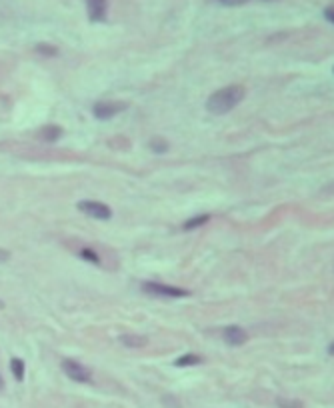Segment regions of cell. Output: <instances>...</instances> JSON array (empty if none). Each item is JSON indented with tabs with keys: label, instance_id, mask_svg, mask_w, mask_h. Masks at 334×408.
<instances>
[{
	"label": "cell",
	"instance_id": "8992f818",
	"mask_svg": "<svg viewBox=\"0 0 334 408\" xmlns=\"http://www.w3.org/2000/svg\"><path fill=\"white\" fill-rule=\"evenodd\" d=\"M86 12L92 22H102L106 20L108 12V0H86Z\"/></svg>",
	"mask_w": 334,
	"mask_h": 408
},
{
	"label": "cell",
	"instance_id": "e0dca14e",
	"mask_svg": "<svg viewBox=\"0 0 334 408\" xmlns=\"http://www.w3.org/2000/svg\"><path fill=\"white\" fill-rule=\"evenodd\" d=\"M218 2L224 4V6H240V4H246L250 0H218Z\"/></svg>",
	"mask_w": 334,
	"mask_h": 408
},
{
	"label": "cell",
	"instance_id": "ac0fdd59",
	"mask_svg": "<svg viewBox=\"0 0 334 408\" xmlns=\"http://www.w3.org/2000/svg\"><path fill=\"white\" fill-rule=\"evenodd\" d=\"M324 18L330 24H334V6H326L324 8Z\"/></svg>",
	"mask_w": 334,
	"mask_h": 408
},
{
	"label": "cell",
	"instance_id": "44dd1931",
	"mask_svg": "<svg viewBox=\"0 0 334 408\" xmlns=\"http://www.w3.org/2000/svg\"><path fill=\"white\" fill-rule=\"evenodd\" d=\"M2 386H4V380H2V376H0V390H2Z\"/></svg>",
	"mask_w": 334,
	"mask_h": 408
},
{
	"label": "cell",
	"instance_id": "9c48e42d",
	"mask_svg": "<svg viewBox=\"0 0 334 408\" xmlns=\"http://www.w3.org/2000/svg\"><path fill=\"white\" fill-rule=\"evenodd\" d=\"M120 344H124L126 348H142V346H146V338L140 334H122L118 338Z\"/></svg>",
	"mask_w": 334,
	"mask_h": 408
},
{
	"label": "cell",
	"instance_id": "4fadbf2b",
	"mask_svg": "<svg viewBox=\"0 0 334 408\" xmlns=\"http://www.w3.org/2000/svg\"><path fill=\"white\" fill-rule=\"evenodd\" d=\"M10 370L16 376V380H24V362L20 358H12L10 362Z\"/></svg>",
	"mask_w": 334,
	"mask_h": 408
},
{
	"label": "cell",
	"instance_id": "2e32d148",
	"mask_svg": "<svg viewBox=\"0 0 334 408\" xmlns=\"http://www.w3.org/2000/svg\"><path fill=\"white\" fill-rule=\"evenodd\" d=\"M36 50H38L40 54H44V56H54V54L58 52V50H56L54 46H46V44H38V46H36Z\"/></svg>",
	"mask_w": 334,
	"mask_h": 408
},
{
	"label": "cell",
	"instance_id": "277c9868",
	"mask_svg": "<svg viewBox=\"0 0 334 408\" xmlns=\"http://www.w3.org/2000/svg\"><path fill=\"white\" fill-rule=\"evenodd\" d=\"M78 210L84 212L88 218H94V220H108L112 216V210L104 202H98V200H80Z\"/></svg>",
	"mask_w": 334,
	"mask_h": 408
},
{
	"label": "cell",
	"instance_id": "6da1fadb",
	"mask_svg": "<svg viewBox=\"0 0 334 408\" xmlns=\"http://www.w3.org/2000/svg\"><path fill=\"white\" fill-rule=\"evenodd\" d=\"M244 98V88L238 86V84H232V86H224L220 90H216L214 94L208 96L206 100V108L208 112L212 114H226L230 112L232 108H236Z\"/></svg>",
	"mask_w": 334,
	"mask_h": 408
},
{
	"label": "cell",
	"instance_id": "7c38bea8",
	"mask_svg": "<svg viewBox=\"0 0 334 408\" xmlns=\"http://www.w3.org/2000/svg\"><path fill=\"white\" fill-rule=\"evenodd\" d=\"M200 362H202V358H200L198 354H190V352L174 360L176 366H194V364H200Z\"/></svg>",
	"mask_w": 334,
	"mask_h": 408
},
{
	"label": "cell",
	"instance_id": "8fae6325",
	"mask_svg": "<svg viewBox=\"0 0 334 408\" xmlns=\"http://www.w3.org/2000/svg\"><path fill=\"white\" fill-rule=\"evenodd\" d=\"M210 220V216L208 214H200V216H194V218H190V220H186L184 222V230H192V228H198V226H202V224H206Z\"/></svg>",
	"mask_w": 334,
	"mask_h": 408
},
{
	"label": "cell",
	"instance_id": "9a60e30c",
	"mask_svg": "<svg viewBox=\"0 0 334 408\" xmlns=\"http://www.w3.org/2000/svg\"><path fill=\"white\" fill-rule=\"evenodd\" d=\"M278 404L282 408H304L302 402H298V400H284V398H278Z\"/></svg>",
	"mask_w": 334,
	"mask_h": 408
},
{
	"label": "cell",
	"instance_id": "52a82bcc",
	"mask_svg": "<svg viewBox=\"0 0 334 408\" xmlns=\"http://www.w3.org/2000/svg\"><path fill=\"white\" fill-rule=\"evenodd\" d=\"M222 336H224V342L230 344V346H242V344L248 340L246 330L240 328V326H226Z\"/></svg>",
	"mask_w": 334,
	"mask_h": 408
},
{
	"label": "cell",
	"instance_id": "ffe728a7",
	"mask_svg": "<svg viewBox=\"0 0 334 408\" xmlns=\"http://www.w3.org/2000/svg\"><path fill=\"white\" fill-rule=\"evenodd\" d=\"M328 354H332V356H334V342L330 344V346H328Z\"/></svg>",
	"mask_w": 334,
	"mask_h": 408
},
{
	"label": "cell",
	"instance_id": "ba28073f",
	"mask_svg": "<svg viewBox=\"0 0 334 408\" xmlns=\"http://www.w3.org/2000/svg\"><path fill=\"white\" fill-rule=\"evenodd\" d=\"M38 140H42V142H56L60 136H62V128L60 126H56V124H46V126H42L40 130H38Z\"/></svg>",
	"mask_w": 334,
	"mask_h": 408
},
{
	"label": "cell",
	"instance_id": "5bb4252c",
	"mask_svg": "<svg viewBox=\"0 0 334 408\" xmlns=\"http://www.w3.org/2000/svg\"><path fill=\"white\" fill-rule=\"evenodd\" d=\"M150 150L156 152V154H164L168 150V142L164 138H152L150 140Z\"/></svg>",
	"mask_w": 334,
	"mask_h": 408
},
{
	"label": "cell",
	"instance_id": "d6986e66",
	"mask_svg": "<svg viewBox=\"0 0 334 408\" xmlns=\"http://www.w3.org/2000/svg\"><path fill=\"white\" fill-rule=\"evenodd\" d=\"M8 258H10V252L4 250V248H0V262H6Z\"/></svg>",
	"mask_w": 334,
	"mask_h": 408
},
{
	"label": "cell",
	"instance_id": "7a4b0ae2",
	"mask_svg": "<svg viewBox=\"0 0 334 408\" xmlns=\"http://www.w3.org/2000/svg\"><path fill=\"white\" fill-rule=\"evenodd\" d=\"M142 290L146 294L154 296V298H184L190 292L180 286H172V284H164V282H144Z\"/></svg>",
	"mask_w": 334,
	"mask_h": 408
},
{
	"label": "cell",
	"instance_id": "3957f363",
	"mask_svg": "<svg viewBox=\"0 0 334 408\" xmlns=\"http://www.w3.org/2000/svg\"><path fill=\"white\" fill-rule=\"evenodd\" d=\"M62 370L66 372V376L70 380H74V382H90L92 380V372L84 364H80V362H76V360L72 358L62 360Z\"/></svg>",
	"mask_w": 334,
	"mask_h": 408
},
{
	"label": "cell",
	"instance_id": "7402d4cb",
	"mask_svg": "<svg viewBox=\"0 0 334 408\" xmlns=\"http://www.w3.org/2000/svg\"><path fill=\"white\" fill-rule=\"evenodd\" d=\"M2 308H4V302H2V300H0V310H2Z\"/></svg>",
	"mask_w": 334,
	"mask_h": 408
},
{
	"label": "cell",
	"instance_id": "5b68a950",
	"mask_svg": "<svg viewBox=\"0 0 334 408\" xmlns=\"http://www.w3.org/2000/svg\"><path fill=\"white\" fill-rule=\"evenodd\" d=\"M126 108V104L124 102H96L94 106H92V114H94L98 120H108L112 118V116H116L120 114L122 110Z\"/></svg>",
	"mask_w": 334,
	"mask_h": 408
},
{
	"label": "cell",
	"instance_id": "30bf717a",
	"mask_svg": "<svg viewBox=\"0 0 334 408\" xmlns=\"http://www.w3.org/2000/svg\"><path fill=\"white\" fill-rule=\"evenodd\" d=\"M78 256H80V258H84L86 262H90V264H100V254L96 252L94 248L82 246V248L78 250Z\"/></svg>",
	"mask_w": 334,
	"mask_h": 408
}]
</instances>
